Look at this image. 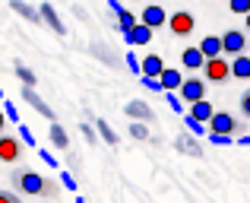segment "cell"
Wrapping results in <instances>:
<instances>
[{"label": "cell", "instance_id": "1", "mask_svg": "<svg viewBox=\"0 0 250 203\" xmlns=\"http://www.w3.org/2000/svg\"><path fill=\"white\" fill-rule=\"evenodd\" d=\"M10 184L16 187L19 194H25V197H44L48 178H42V175L32 172V168H16V172L10 175Z\"/></svg>", "mask_w": 250, "mask_h": 203}, {"label": "cell", "instance_id": "2", "mask_svg": "<svg viewBox=\"0 0 250 203\" xmlns=\"http://www.w3.org/2000/svg\"><path fill=\"white\" fill-rule=\"evenodd\" d=\"M203 76H206L209 83H225L228 76H231V61H228L225 54L222 57H209L206 67H203Z\"/></svg>", "mask_w": 250, "mask_h": 203}, {"label": "cell", "instance_id": "3", "mask_svg": "<svg viewBox=\"0 0 250 203\" xmlns=\"http://www.w3.org/2000/svg\"><path fill=\"white\" fill-rule=\"evenodd\" d=\"M206 86H209V80H203V76H187V80H184V86H181V99L184 102H203L206 99Z\"/></svg>", "mask_w": 250, "mask_h": 203}, {"label": "cell", "instance_id": "4", "mask_svg": "<svg viewBox=\"0 0 250 203\" xmlns=\"http://www.w3.org/2000/svg\"><path fill=\"white\" fill-rule=\"evenodd\" d=\"M241 130V124H238V117L234 114H228V111H215V117L209 121V134H238Z\"/></svg>", "mask_w": 250, "mask_h": 203}, {"label": "cell", "instance_id": "5", "mask_svg": "<svg viewBox=\"0 0 250 203\" xmlns=\"http://www.w3.org/2000/svg\"><path fill=\"white\" fill-rule=\"evenodd\" d=\"M193 25H196V19H193V13H187V10H177V13H171V19H168V29L174 32V35H190L193 32Z\"/></svg>", "mask_w": 250, "mask_h": 203}, {"label": "cell", "instance_id": "6", "mask_svg": "<svg viewBox=\"0 0 250 203\" xmlns=\"http://www.w3.org/2000/svg\"><path fill=\"white\" fill-rule=\"evenodd\" d=\"M222 42H225V54L228 57H238L247 51V35L241 29H228L225 35H222Z\"/></svg>", "mask_w": 250, "mask_h": 203}, {"label": "cell", "instance_id": "7", "mask_svg": "<svg viewBox=\"0 0 250 203\" xmlns=\"http://www.w3.org/2000/svg\"><path fill=\"white\" fill-rule=\"evenodd\" d=\"M124 114L130 117V121H155V111H152V105H146V102H140V99H130L127 105H124Z\"/></svg>", "mask_w": 250, "mask_h": 203}, {"label": "cell", "instance_id": "8", "mask_svg": "<svg viewBox=\"0 0 250 203\" xmlns=\"http://www.w3.org/2000/svg\"><path fill=\"white\" fill-rule=\"evenodd\" d=\"M174 149H177V153H184V156H193V159H200V156H203V143H196V134H190V130L177 134Z\"/></svg>", "mask_w": 250, "mask_h": 203}, {"label": "cell", "instance_id": "9", "mask_svg": "<svg viewBox=\"0 0 250 203\" xmlns=\"http://www.w3.org/2000/svg\"><path fill=\"white\" fill-rule=\"evenodd\" d=\"M206 61H209V57L203 54L200 45H193V48H184V51H181V67H184V70H203V67H206Z\"/></svg>", "mask_w": 250, "mask_h": 203}, {"label": "cell", "instance_id": "10", "mask_svg": "<svg viewBox=\"0 0 250 203\" xmlns=\"http://www.w3.org/2000/svg\"><path fill=\"white\" fill-rule=\"evenodd\" d=\"M152 25H146V23H136L133 25V29H130L127 32V35H124V42H127V45H136V48H143V45H149V42H152Z\"/></svg>", "mask_w": 250, "mask_h": 203}, {"label": "cell", "instance_id": "11", "mask_svg": "<svg viewBox=\"0 0 250 203\" xmlns=\"http://www.w3.org/2000/svg\"><path fill=\"white\" fill-rule=\"evenodd\" d=\"M19 156H22V140H16L13 134H3V140H0V159L16 162Z\"/></svg>", "mask_w": 250, "mask_h": 203}, {"label": "cell", "instance_id": "12", "mask_svg": "<svg viewBox=\"0 0 250 203\" xmlns=\"http://www.w3.org/2000/svg\"><path fill=\"white\" fill-rule=\"evenodd\" d=\"M22 99L29 102V105H32V108H35V111H38L42 117H48V121H54V111H51V105L44 102V99H42V95H38V92H35L32 86H22Z\"/></svg>", "mask_w": 250, "mask_h": 203}, {"label": "cell", "instance_id": "13", "mask_svg": "<svg viewBox=\"0 0 250 203\" xmlns=\"http://www.w3.org/2000/svg\"><path fill=\"white\" fill-rule=\"evenodd\" d=\"M38 10H42V19H44V25H51V32L54 35H67V25L61 23V16H57V10L44 0V3H38Z\"/></svg>", "mask_w": 250, "mask_h": 203}, {"label": "cell", "instance_id": "14", "mask_svg": "<svg viewBox=\"0 0 250 203\" xmlns=\"http://www.w3.org/2000/svg\"><path fill=\"white\" fill-rule=\"evenodd\" d=\"M168 13L162 10L159 3H149L146 10H143V16H140V23H146V25H152V29H159V25H168Z\"/></svg>", "mask_w": 250, "mask_h": 203}, {"label": "cell", "instance_id": "15", "mask_svg": "<svg viewBox=\"0 0 250 203\" xmlns=\"http://www.w3.org/2000/svg\"><path fill=\"white\" fill-rule=\"evenodd\" d=\"M159 80H162V86H165V92H181V86H184L187 76L177 73V67H165V73H162Z\"/></svg>", "mask_w": 250, "mask_h": 203}, {"label": "cell", "instance_id": "16", "mask_svg": "<svg viewBox=\"0 0 250 203\" xmlns=\"http://www.w3.org/2000/svg\"><path fill=\"white\" fill-rule=\"evenodd\" d=\"M10 10L13 13H19V16H25V19H29V23H44V19H42V10H35V6H29V3H25V0H10Z\"/></svg>", "mask_w": 250, "mask_h": 203}, {"label": "cell", "instance_id": "17", "mask_svg": "<svg viewBox=\"0 0 250 203\" xmlns=\"http://www.w3.org/2000/svg\"><path fill=\"white\" fill-rule=\"evenodd\" d=\"M162 73H165L162 54H152V51H149V54L143 57V76H162Z\"/></svg>", "mask_w": 250, "mask_h": 203}, {"label": "cell", "instance_id": "18", "mask_svg": "<svg viewBox=\"0 0 250 203\" xmlns=\"http://www.w3.org/2000/svg\"><path fill=\"white\" fill-rule=\"evenodd\" d=\"M200 48H203L206 57H222V54H225V42H222V35H206L200 42Z\"/></svg>", "mask_w": 250, "mask_h": 203}, {"label": "cell", "instance_id": "19", "mask_svg": "<svg viewBox=\"0 0 250 203\" xmlns=\"http://www.w3.org/2000/svg\"><path fill=\"white\" fill-rule=\"evenodd\" d=\"M48 136H51V146H54V149H67V146H70V134H67V130H63L57 121H51Z\"/></svg>", "mask_w": 250, "mask_h": 203}, {"label": "cell", "instance_id": "20", "mask_svg": "<svg viewBox=\"0 0 250 203\" xmlns=\"http://www.w3.org/2000/svg\"><path fill=\"white\" fill-rule=\"evenodd\" d=\"M190 114H193L196 121L209 124V121L215 117V108H212V102H206V99H203V102H193V105H190Z\"/></svg>", "mask_w": 250, "mask_h": 203}, {"label": "cell", "instance_id": "21", "mask_svg": "<svg viewBox=\"0 0 250 203\" xmlns=\"http://www.w3.org/2000/svg\"><path fill=\"white\" fill-rule=\"evenodd\" d=\"M231 76L234 80H250V57L247 54L231 57Z\"/></svg>", "mask_w": 250, "mask_h": 203}, {"label": "cell", "instance_id": "22", "mask_svg": "<svg viewBox=\"0 0 250 203\" xmlns=\"http://www.w3.org/2000/svg\"><path fill=\"white\" fill-rule=\"evenodd\" d=\"M95 127H98V136H102V140L108 143V146H117V143H121V136L114 134V127H111V124L104 121V117H98V121H95Z\"/></svg>", "mask_w": 250, "mask_h": 203}, {"label": "cell", "instance_id": "23", "mask_svg": "<svg viewBox=\"0 0 250 203\" xmlns=\"http://www.w3.org/2000/svg\"><path fill=\"white\" fill-rule=\"evenodd\" d=\"M114 16H117V29H121V35H127V32L133 29L136 23H140V19H136V16H133V13H130V10H117Z\"/></svg>", "mask_w": 250, "mask_h": 203}, {"label": "cell", "instance_id": "24", "mask_svg": "<svg viewBox=\"0 0 250 203\" xmlns=\"http://www.w3.org/2000/svg\"><path fill=\"white\" fill-rule=\"evenodd\" d=\"M92 54L95 57H102L108 67H117V54H111V48L108 45H102V42H92Z\"/></svg>", "mask_w": 250, "mask_h": 203}, {"label": "cell", "instance_id": "25", "mask_svg": "<svg viewBox=\"0 0 250 203\" xmlns=\"http://www.w3.org/2000/svg\"><path fill=\"white\" fill-rule=\"evenodd\" d=\"M127 130H130V136H133V140H140V143L152 136V134H149V124H146V121H130Z\"/></svg>", "mask_w": 250, "mask_h": 203}, {"label": "cell", "instance_id": "26", "mask_svg": "<svg viewBox=\"0 0 250 203\" xmlns=\"http://www.w3.org/2000/svg\"><path fill=\"white\" fill-rule=\"evenodd\" d=\"M184 124H187V130H190V134H196V136H203V134H209V124H203V121H196V117H193V114H190V111H187V114H184Z\"/></svg>", "mask_w": 250, "mask_h": 203}, {"label": "cell", "instance_id": "27", "mask_svg": "<svg viewBox=\"0 0 250 203\" xmlns=\"http://www.w3.org/2000/svg\"><path fill=\"white\" fill-rule=\"evenodd\" d=\"M16 76H19V83H22V86H32L35 89V83H38V76L32 73L29 67H25V64H16Z\"/></svg>", "mask_w": 250, "mask_h": 203}, {"label": "cell", "instance_id": "28", "mask_svg": "<svg viewBox=\"0 0 250 203\" xmlns=\"http://www.w3.org/2000/svg\"><path fill=\"white\" fill-rule=\"evenodd\" d=\"M80 134H83V140L89 143V146H95V140H98V127L95 124H80Z\"/></svg>", "mask_w": 250, "mask_h": 203}, {"label": "cell", "instance_id": "29", "mask_svg": "<svg viewBox=\"0 0 250 203\" xmlns=\"http://www.w3.org/2000/svg\"><path fill=\"white\" fill-rule=\"evenodd\" d=\"M143 89H149V92H165V86H162V80L159 76H143Z\"/></svg>", "mask_w": 250, "mask_h": 203}, {"label": "cell", "instance_id": "30", "mask_svg": "<svg viewBox=\"0 0 250 203\" xmlns=\"http://www.w3.org/2000/svg\"><path fill=\"white\" fill-rule=\"evenodd\" d=\"M228 10L238 13V16H247L250 13V0H228Z\"/></svg>", "mask_w": 250, "mask_h": 203}, {"label": "cell", "instance_id": "31", "mask_svg": "<svg viewBox=\"0 0 250 203\" xmlns=\"http://www.w3.org/2000/svg\"><path fill=\"white\" fill-rule=\"evenodd\" d=\"M209 143H215V146H231L234 136L231 134H209Z\"/></svg>", "mask_w": 250, "mask_h": 203}, {"label": "cell", "instance_id": "32", "mask_svg": "<svg viewBox=\"0 0 250 203\" xmlns=\"http://www.w3.org/2000/svg\"><path fill=\"white\" fill-rule=\"evenodd\" d=\"M61 187H63V184H57L54 178H48V184H44V200H54L57 194H61Z\"/></svg>", "mask_w": 250, "mask_h": 203}, {"label": "cell", "instance_id": "33", "mask_svg": "<svg viewBox=\"0 0 250 203\" xmlns=\"http://www.w3.org/2000/svg\"><path fill=\"white\" fill-rule=\"evenodd\" d=\"M168 105H171V111H174V114H184V99L177 92H168Z\"/></svg>", "mask_w": 250, "mask_h": 203}, {"label": "cell", "instance_id": "34", "mask_svg": "<svg viewBox=\"0 0 250 203\" xmlns=\"http://www.w3.org/2000/svg\"><path fill=\"white\" fill-rule=\"evenodd\" d=\"M19 136H22V143H25V146H35V136H32L29 124H22V127H19Z\"/></svg>", "mask_w": 250, "mask_h": 203}, {"label": "cell", "instance_id": "35", "mask_svg": "<svg viewBox=\"0 0 250 203\" xmlns=\"http://www.w3.org/2000/svg\"><path fill=\"white\" fill-rule=\"evenodd\" d=\"M0 203H22L16 191H0Z\"/></svg>", "mask_w": 250, "mask_h": 203}, {"label": "cell", "instance_id": "36", "mask_svg": "<svg viewBox=\"0 0 250 203\" xmlns=\"http://www.w3.org/2000/svg\"><path fill=\"white\" fill-rule=\"evenodd\" d=\"M241 111H244V117L250 121V89H247L244 95H241Z\"/></svg>", "mask_w": 250, "mask_h": 203}, {"label": "cell", "instance_id": "37", "mask_svg": "<svg viewBox=\"0 0 250 203\" xmlns=\"http://www.w3.org/2000/svg\"><path fill=\"white\" fill-rule=\"evenodd\" d=\"M61 178H63V181H61V184H63V187H67V191H76V178H70V172H63V175H61Z\"/></svg>", "mask_w": 250, "mask_h": 203}, {"label": "cell", "instance_id": "38", "mask_svg": "<svg viewBox=\"0 0 250 203\" xmlns=\"http://www.w3.org/2000/svg\"><path fill=\"white\" fill-rule=\"evenodd\" d=\"M3 111H6V117H10V121H16V117H19V114H16V105H13V102H6Z\"/></svg>", "mask_w": 250, "mask_h": 203}, {"label": "cell", "instance_id": "39", "mask_svg": "<svg viewBox=\"0 0 250 203\" xmlns=\"http://www.w3.org/2000/svg\"><path fill=\"white\" fill-rule=\"evenodd\" d=\"M42 159H44V162H48V165H51V168H57V159H54V156H51V153H44V149H42Z\"/></svg>", "mask_w": 250, "mask_h": 203}, {"label": "cell", "instance_id": "40", "mask_svg": "<svg viewBox=\"0 0 250 203\" xmlns=\"http://www.w3.org/2000/svg\"><path fill=\"white\" fill-rule=\"evenodd\" d=\"M108 6H111V13H117V10H124V6H121V0H108Z\"/></svg>", "mask_w": 250, "mask_h": 203}, {"label": "cell", "instance_id": "41", "mask_svg": "<svg viewBox=\"0 0 250 203\" xmlns=\"http://www.w3.org/2000/svg\"><path fill=\"white\" fill-rule=\"evenodd\" d=\"M241 143H244V146H250V134H244V136H241Z\"/></svg>", "mask_w": 250, "mask_h": 203}, {"label": "cell", "instance_id": "42", "mask_svg": "<svg viewBox=\"0 0 250 203\" xmlns=\"http://www.w3.org/2000/svg\"><path fill=\"white\" fill-rule=\"evenodd\" d=\"M244 25H247V32H250V13H247V16H244Z\"/></svg>", "mask_w": 250, "mask_h": 203}, {"label": "cell", "instance_id": "43", "mask_svg": "<svg viewBox=\"0 0 250 203\" xmlns=\"http://www.w3.org/2000/svg\"><path fill=\"white\" fill-rule=\"evenodd\" d=\"M76 203H85V200H76Z\"/></svg>", "mask_w": 250, "mask_h": 203}]
</instances>
